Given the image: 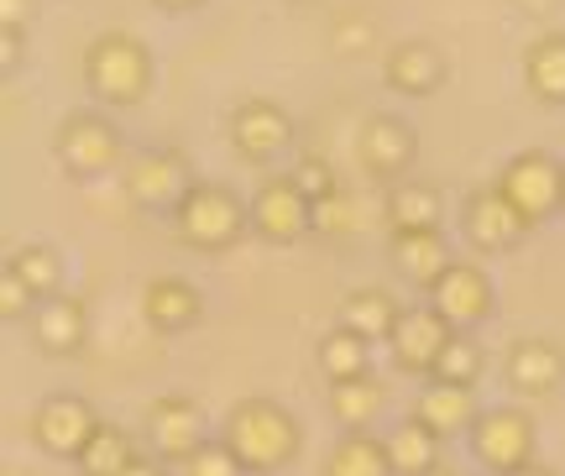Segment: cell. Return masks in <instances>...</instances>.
Wrapping results in <instances>:
<instances>
[{"label":"cell","mask_w":565,"mask_h":476,"mask_svg":"<svg viewBox=\"0 0 565 476\" xmlns=\"http://www.w3.org/2000/svg\"><path fill=\"white\" fill-rule=\"evenodd\" d=\"M221 440L236 451L246 476H278L282 466H294L303 451V424L278 398H242L231 403V414L221 424Z\"/></svg>","instance_id":"6da1fadb"},{"label":"cell","mask_w":565,"mask_h":476,"mask_svg":"<svg viewBox=\"0 0 565 476\" xmlns=\"http://www.w3.org/2000/svg\"><path fill=\"white\" fill-rule=\"evenodd\" d=\"M152 80H158L152 47L131 32H100L84 47V89L105 110H137L152 95Z\"/></svg>","instance_id":"7a4b0ae2"},{"label":"cell","mask_w":565,"mask_h":476,"mask_svg":"<svg viewBox=\"0 0 565 476\" xmlns=\"http://www.w3.org/2000/svg\"><path fill=\"white\" fill-rule=\"evenodd\" d=\"M173 236L189 246V252H231L242 246V236L252 231V199H242L231 183L221 179H194V189L179 199V210L168 215Z\"/></svg>","instance_id":"3957f363"},{"label":"cell","mask_w":565,"mask_h":476,"mask_svg":"<svg viewBox=\"0 0 565 476\" xmlns=\"http://www.w3.org/2000/svg\"><path fill=\"white\" fill-rule=\"evenodd\" d=\"M121 126L105 116V110H68L53 131V158L58 168L68 173L74 183H89V179H105L121 168Z\"/></svg>","instance_id":"277c9868"},{"label":"cell","mask_w":565,"mask_h":476,"mask_svg":"<svg viewBox=\"0 0 565 476\" xmlns=\"http://www.w3.org/2000/svg\"><path fill=\"white\" fill-rule=\"evenodd\" d=\"M466 445H471V456L477 466L492 476H508L529 466L534 451H540V435H534V419L529 409H513V403H498V409H482L477 424L466 430Z\"/></svg>","instance_id":"5b68a950"},{"label":"cell","mask_w":565,"mask_h":476,"mask_svg":"<svg viewBox=\"0 0 565 476\" xmlns=\"http://www.w3.org/2000/svg\"><path fill=\"white\" fill-rule=\"evenodd\" d=\"M126 199L137 204V210H147V215H173L179 210V199L194 189V162H189V152H179V147H147V152H137V158L126 162Z\"/></svg>","instance_id":"8992f818"},{"label":"cell","mask_w":565,"mask_h":476,"mask_svg":"<svg viewBox=\"0 0 565 476\" xmlns=\"http://www.w3.org/2000/svg\"><path fill=\"white\" fill-rule=\"evenodd\" d=\"M529 231H534L529 215L503 194V189H498V183L471 189V194L461 199V236H466V246H477V252H487V257L513 252Z\"/></svg>","instance_id":"52a82bcc"},{"label":"cell","mask_w":565,"mask_h":476,"mask_svg":"<svg viewBox=\"0 0 565 476\" xmlns=\"http://www.w3.org/2000/svg\"><path fill=\"white\" fill-rule=\"evenodd\" d=\"M561 179H565L561 158H550L545 147H524V152H513V158L503 162L498 189L524 210L529 225H540V220L561 215Z\"/></svg>","instance_id":"ba28073f"},{"label":"cell","mask_w":565,"mask_h":476,"mask_svg":"<svg viewBox=\"0 0 565 476\" xmlns=\"http://www.w3.org/2000/svg\"><path fill=\"white\" fill-rule=\"evenodd\" d=\"M105 419L95 414V403L79 393H53L38 403V414H32V440H38L42 456L53 461H79V451L95 440Z\"/></svg>","instance_id":"9c48e42d"},{"label":"cell","mask_w":565,"mask_h":476,"mask_svg":"<svg viewBox=\"0 0 565 476\" xmlns=\"http://www.w3.org/2000/svg\"><path fill=\"white\" fill-rule=\"evenodd\" d=\"M450 336H456V330H450V319H445L435 304H404V315H398V325H393V336H387L383 346L404 378L429 382V372H435V361H440Z\"/></svg>","instance_id":"30bf717a"},{"label":"cell","mask_w":565,"mask_h":476,"mask_svg":"<svg viewBox=\"0 0 565 476\" xmlns=\"http://www.w3.org/2000/svg\"><path fill=\"white\" fill-rule=\"evenodd\" d=\"M294 116L282 110L278 99H263L252 95L242 99L236 110H231V147H236V158L246 162H278L288 147H294Z\"/></svg>","instance_id":"8fae6325"},{"label":"cell","mask_w":565,"mask_h":476,"mask_svg":"<svg viewBox=\"0 0 565 476\" xmlns=\"http://www.w3.org/2000/svg\"><path fill=\"white\" fill-rule=\"evenodd\" d=\"M429 304L450 319V330H477V325H487L492 309H498V288H492L482 262L456 257L445 267V278L429 288Z\"/></svg>","instance_id":"7c38bea8"},{"label":"cell","mask_w":565,"mask_h":476,"mask_svg":"<svg viewBox=\"0 0 565 476\" xmlns=\"http://www.w3.org/2000/svg\"><path fill=\"white\" fill-rule=\"evenodd\" d=\"M315 231V204L299 194L294 179H263L252 194V236L267 246H294Z\"/></svg>","instance_id":"4fadbf2b"},{"label":"cell","mask_w":565,"mask_h":476,"mask_svg":"<svg viewBox=\"0 0 565 476\" xmlns=\"http://www.w3.org/2000/svg\"><path fill=\"white\" fill-rule=\"evenodd\" d=\"M356 158H362V168L377 183H398V179H408V168L419 162V131H414L404 116H366Z\"/></svg>","instance_id":"5bb4252c"},{"label":"cell","mask_w":565,"mask_h":476,"mask_svg":"<svg viewBox=\"0 0 565 476\" xmlns=\"http://www.w3.org/2000/svg\"><path fill=\"white\" fill-rule=\"evenodd\" d=\"M147 435H152V451L168 466H183V461L200 451L204 440V409L189 393H168L147 409Z\"/></svg>","instance_id":"9a60e30c"},{"label":"cell","mask_w":565,"mask_h":476,"mask_svg":"<svg viewBox=\"0 0 565 476\" xmlns=\"http://www.w3.org/2000/svg\"><path fill=\"white\" fill-rule=\"evenodd\" d=\"M26 325H32V346L53 361L79 357L84 346H89V309H84V298H74V294L42 298Z\"/></svg>","instance_id":"2e32d148"},{"label":"cell","mask_w":565,"mask_h":476,"mask_svg":"<svg viewBox=\"0 0 565 476\" xmlns=\"http://www.w3.org/2000/svg\"><path fill=\"white\" fill-rule=\"evenodd\" d=\"M387 262H393V273L408 288L429 294L445 278V267L456 262V252H450V236H445L440 225H429V231H393L387 236Z\"/></svg>","instance_id":"e0dca14e"},{"label":"cell","mask_w":565,"mask_h":476,"mask_svg":"<svg viewBox=\"0 0 565 476\" xmlns=\"http://www.w3.org/2000/svg\"><path fill=\"white\" fill-rule=\"evenodd\" d=\"M503 378L508 388L519 398H555L565 382V351L555 340H540V336H524L508 346V361H503Z\"/></svg>","instance_id":"ac0fdd59"},{"label":"cell","mask_w":565,"mask_h":476,"mask_svg":"<svg viewBox=\"0 0 565 476\" xmlns=\"http://www.w3.org/2000/svg\"><path fill=\"white\" fill-rule=\"evenodd\" d=\"M141 319L158 336H189L204 319V294L189 278H179V273L147 278V288H141Z\"/></svg>","instance_id":"d6986e66"},{"label":"cell","mask_w":565,"mask_h":476,"mask_svg":"<svg viewBox=\"0 0 565 476\" xmlns=\"http://www.w3.org/2000/svg\"><path fill=\"white\" fill-rule=\"evenodd\" d=\"M445 53L435 47V42L424 38H408L398 42V47H387L383 59V84L393 89V95H408V99H429L435 89L445 84Z\"/></svg>","instance_id":"ffe728a7"},{"label":"cell","mask_w":565,"mask_h":476,"mask_svg":"<svg viewBox=\"0 0 565 476\" xmlns=\"http://www.w3.org/2000/svg\"><path fill=\"white\" fill-rule=\"evenodd\" d=\"M408 414H419L435 435L456 440V435H466V430L477 424L482 403H477V388H456V382H424Z\"/></svg>","instance_id":"44dd1931"},{"label":"cell","mask_w":565,"mask_h":476,"mask_svg":"<svg viewBox=\"0 0 565 476\" xmlns=\"http://www.w3.org/2000/svg\"><path fill=\"white\" fill-rule=\"evenodd\" d=\"M383 215H387V231H429V225L445 220V194L424 179H398L387 183Z\"/></svg>","instance_id":"7402d4cb"},{"label":"cell","mask_w":565,"mask_h":476,"mask_svg":"<svg viewBox=\"0 0 565 476\" xmlns=\"http://www.w3.org/2000/svg\"><path fill=\"white\" fill-rule=\"evenodd\" d=\"M387 461H393V476H429L440 472V445L445 435H435L419 414H408L404 424L387 430Z\"/></svg>","instance_id":"603a6c76"},{"label":"cell","mask_w":565,"mask_h":476,"mask_svg":"<svg viewBox=\"0 0 565 476\" xmlns=\"http://www.w3.org/2000/svg\"><path fill=\"white\" fill-rule=\"evenodd\" d=\"M398 315H404V304L387 294V288H351V294L341 298V315H335V325H345V330H356L362 340H387L393 336V325H398Z\"/></svg>","instance_id":"cb8c5ba5"},{"label":"cell","mask_w":565,"mask_h":476,"mask_svg":"<svg viewBox=\"0 0 565 476\" xmlns=\"http://www.w3.org/2000/svg\"><path fill=\"white\" fill-rule=\"evenodd\" d=\"M524 89L540 105H565V32H545L524 47Z\"/></svg>","instance_id":"d4e9b609"},{"label":"cell","mask_w":565,"mask_h":476,"mask_svg":"<svg viewBox=\"0 0 565 476\" xmlns=\"http://www.w3.org/2000/svg\"><path fill=\"white\" fill-rule=\"evenodd\" d=\"M383 409H387V388L377 372L351 378V382H330V419L341 430H372Z\"/></svg>","instance_id":"484cf974"},{"label":"cell","mask_w":565,"mask_h":476,"mask_svg":"<svg viewBox=\"0 0 565 476\" xmlns=\"http://www.w3.org/2000/svg\"><path fill=\"white\" fill-rule=\"evenodd\" d=\"M324 476H393L387 440L372 430H345L324 456Z\"/></svg>","instance_id":"4316f807"},{"label":"cell","mask_w":565,"mask_h":476,"mask_svg":"<svg viewBox=\"0 0 565 476\" xmlns=\"http://www.w3.org/2000/svg\"><path fill=\"white\" fill-rule=\"evenodd\" d=\"M141 461V451H137V435L131 430H121V424H100L95 430V440L79 451V476H126L131 466Z\"/></svg>","instance_id":"83f0119b"},{"label":"cell","mask_w":565,"mask_h":476,"mask_svg":"<svg viewBox=\"0 0 565 476\" xmlns=\"http://www.w3.org/2000/svg\"><path fill=\"white\" fill-rule=\"evenodd\" d=\"M315 361H320V378L324 382L366 378V372H372V340H362L356 330L335 325V330H324V336H320V351H315Z\"/></svg>","instance_id":"f1b7e54d"},{"label":"cell","mask_w":565,"mask_h":476,"mask_svg":"<svg viewBox=\"0 0 565 476\" xmlns=\"http://www.w3.org/2000/svg\"><path fill=\"white\" fill-rule=\"evenodd\" d=\"M11 267L21 273V283L32 288L38 298H53V294H63V257L47 246V241H26V246H17L11 252Z\"/></svg>","instance_id":"f546056e"},{"label":"cell","mask_w":565,"mask_h":476,"mask_svg":"<svg viewBox=\"0 0 565 476\" xmlns=\"http://www.w3.org/2000/svg\"><path fill=\"white\" fill-rule=\"evenodd\" d=\"M482 367H487V351L471 340V330H456V336L445 340L440 361H435V372L429 382H456V388H477L482 382Z\"/></svg>","instance_id":"4dcf8cb0"},{"label":"cell","mask_w":565,"mask_h":476,"mask_svg":"<svg viewBox=\"0 0 565 476\" xmlns=\"http://www.w3.org/2000/svg\"><path fill=\"white\" fill-rule=\"evenodd\" d=\"M288 179L299 183V194L309 199V204H315V199H330L335 189H341V179H335V168H330L324 158H315V152H303V158L294 162V168H288Z\"/></svg>","instance_id":"1f68e13d"},{"label":"cell","mask_w":565,"mask_h":476,"mask_svg":"<svg viewBox=\"0 0 565 476\" xmlns=\"http://www.w3.org/2000/svg\"><path fill=\"white\" fill-rule=\"evenodd\" d=\"M183 476H246V466L236 461V451L225 440H204L200 451L183 461Z\"/></svg>","instance_id":"d6a6232c"},{"label":"cell","mask_w":565,"mask_h":476,"mask_svg":"<svg viewBox=\"0 0 565 476\" xmlns=\"http://www.w3.org/2000/svg\"><path fill=\"white\" fill-rule=\"evenodd\" d=\"M38 304H42V298L32 294V288L21 283L17 267L6 262V267H0V319H6V325H21V319H32V309H38Z\"/></svg>","instance_id":"836d02e7"},{"label":"cell","mask_w":565,"mask_h":476,"mask_svg":"<svg viewBox=\"0 0 565 476\" xmlns=\"http://www.w3.org/2000/svg\"><path fill=\"white\" fill-rule=\"evenodd\" d=\"M356 220H351V199H345V189H335L330 199H315V231H351Z\"/></svg>","instance_id":"e575fe53"},{"label":"cell","mask_w":565,"mask_h":476,"mask_svg":"<svg viewBox=\"0 0 565 476\" xmlns=\"http://www.w3.org/2000/svg\"><path fill=\"white\" fill-rule=\"evenodd\" d=\"M21 47H26V27H0V74H17Z\"/></svg>","instance_id":"d590c367"},{"label":"cell","mask_w":565,"mask_h":476,"mask_svg":"<svg viewBox=\"0 0 565 476\" xmlns=\"http://www.w3.org/2000/svg\"><path fill=\"white\" fill-rule=\"evenodd\" d=\"M32 0H0V27H26Z\"/></svg>","instance_id":"8d00e7d4"},{"label":"cell","mask_w":565,"mask_h":476,"mask_svg":"<svg viewBox=\"0 0 565 476\" xmlns=\"http://www.w3.org/2000/svg\"><path fill=\"white\" fill-rule=\"evenodd\" d=\"M158 11H168V17H189V11H200L204 0H152Z\"/></svg>","instance_id":"74e56055"},{"label":"cell","mask_w":565,"mask_h":476,"mask_svg":"<svg viewBox=\"0 0 565 476\" xmlns=\"http://www.w3.org/2000/svg\"><path fill=\"white\" fill-rule=\"evenodd\" d=\"M126 476H168V461H152V456H141L137 466H131V472Z\"/></svg>","instance_id":"f35d334b"},{"label":"cell","mask_w":565,"mask_h":476,"mask_svg":"<svg viewBox=\"0 0 565 476\" xmlns=\"http://www.w3.org/2000/svg\"><path fill=\"white\" fill-rule=\"evenodd\" d=\"M555 6H561V0H519V11H529V17H545Z\"/></svg>","instance_id":"ab89813d"},{"label":"cell","mask_w":565,"mask_h":476,"mask_svg":"<svg viewBox=\"0 0 565 476\" xmlns=\"http://www.w3.org/2000/svg\"><path fill=\"white\" fill-rule=\"evenodd\" d=\"M508 476H555V472H550L545 461L534 456V461H529V466H519V472H508Z\"/></svg>","instance_id":"60d3db41"},{"label":"cell","mask_w":565,"mask_h":476,"mask_svg":"<svg viewBox=\"0 0 565 476\" xmlns=\"http://www.w3.org/2000/svg\"><path fill=\"white\" fill-rule=\"evenodd\" d=\"M561 215H565V179H561Z\"/></svg>","instance_id":"b9f144b4"},{"label":"cell","mask_w":565,"mask_h":476,"mask_svg":"<svg viewBox=\"0 0 565 476\" xmlns=\"http://www.w3.org/2000/svg\"><path fill=\"white\" fill-rule=\"evenodd\" d=\"M294 6H309V0H294Z\"/></svg>","instance_id":"7bdbcfd3"}]
</instances>
